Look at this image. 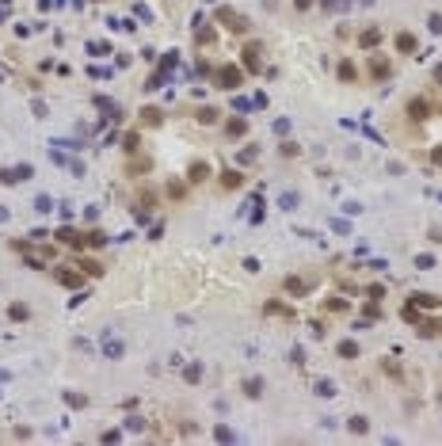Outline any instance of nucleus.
<instances>
[{"mask_svg":"<svg viewBox=\"0 0 442 446\" xmlns=\"http://www.w3.org/2000/svg\"><path fill=\"white\" fill-rule=\"evenodd\" d=\"M404 317L415 320L423 336H435V332H442V302H435V298H423V294H415L412 302H408V309H404Z\"/></svg>","mask_w":442,"mask_h":446,"instance_id":"1","label":"nucleus"},{"mask_svg":"<svg viewBox=\"0 0 442 446\" xmlns=\"http://www.w3.org/2000/svg\"><path fill=\"white\" fill-rule=\"evenodd\" d=\"M240 84V72L237 69H221V88H237Z\"/></svg>","mask_w":442,"mask_h":446,"instance_id":"2","label":"nucleus"},{"mask_svg":"<svg viewBox=\"0 0 442 446\" xmlns=\"http://www.w3.org/2000/svg\"><path fill=\"white\" fill-rule=\"evenodd\" d=\"M397 46L400 50H415V38L412 34H397Z\"/></svg>","mask_w":442,"mask_h":446,"instance_id":"3","label":"nucleus"},{"mask_svg":"<svg viewBox=\"0 0 442 446\" xmlns=\"http://www.w3.org/2000/svg\"><path fill=\"white\" fill-rule=\"evenodd\" d=\"M107 355H111V359H118V355H122V343H118V340H107Z\"/></svg>","mask_w":442,"mask_h":446,"instance_id":"4","label":"nucleus"},{"mask_svg":"<svg viewBox=\"0 0 442 446\" xmlns=\"http://www.w3.org/2000/svg\"><path fill=\"white\" fill-rule=\"evenodd\" d=\"M423 111H427V103L415 100V103H412V118H423Z\"/></svg>","mask_w":442,"mask_h":446,"instance_id":"5","label":"nucleus"},{"mask_svg":"<svg viewBox=\"0 0 442 446\" xmlns=\"http://www.w3.org/2000/svg\"><path fill=\"white\" fill-rule=\"evenodd\" d=\"M244 389H248V397H259V389H263V385H259L256 377H252V381H248V385H244Z\"/></svg>","mask_w":442,"mask_h":446,"instance_id":"6","label":"nucleus"},{"mask_svg":"<svg viewBox=\"0 0 442 446\" xmlns=\"http://www.w3.org/2000/svg\"><path fill=\"white\" fill-rule=\"evenodd\" d=\"M435 80H439V84H442V65H439V69H435Z\"/></svg>","mask_w":442,"mask_h":446,"instance_id":"7","label":"nucleus"},{"mask_svg":"<svg viewBox=\"0 0 442 446\" xmlns=\"http://www.w3.org/2000/svg\"><path fill=\"white\" fill-rule=\"evenodd\" d=\"M435 160H442V149H439V153H435Z\"/></svg>","mask_w":442,"mask_h":446,"instance_id":"8","label":"nucleus"}]
</instances>
